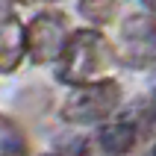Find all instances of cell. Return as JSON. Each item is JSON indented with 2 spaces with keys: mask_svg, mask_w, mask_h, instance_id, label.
<instances>
[{
  "mask_svg": "<svg viewBox=\"0 0 156 156\" xmlns=\"http://www.w3.org/2000/svg\"><path fill=\"white\" fill-rule=\"evenodd\" d=\"M115 59V47L94 30H77L68 35V44L59 56V80L71 86L91 83L97 74H103Z\"/></svg>",
  "mask_w": 156,
  "mask_h": 156,
  "instance_id": "cell-1",
  "label": "cell"
},
{
  "mask_svg": "<svg viewBox=\"0 0 156 156\" xmlns=\"http://www.w3.org/2000/svg\"><path fill=\"white\" fill-rule=\"evenodd\" d=\"M121 103V86L115 80H100V83H83L77 91L65 100L62 118L71 124H91L103 121L106 115L115 112V106Z\"/></svg>",
  "mask_w": 156,
  "mask_h": 156,
  "instance_id": "cell-2",
  "label": "cell"
},
{
  "mask_svg": "<svg viewBox=\"0 0 156 156\" xmlns=\"http://www.w3.org/2000/svg\"><path fill=\"white\" fill-rule=\"evenodd\" d=\"M115 59L130 68H147L156 62V24L147 15H133L121 27Z\"/></svg>",
  "mask_w": 156,
  "mask_h": 156,
  "instance_id": "cell-3",
  "label": "cell"
},
{
  "mask_svg": "<svg viewBox=\"0 0 156 156\" xmlns=\"http://www.w3.org/2000/svg\"><path fill=\"white\" fill-rule=\"evenodd\" d=\"M68 44V18L62 12H41L27 27V53L33 62L59 59Z\"/></svg>",
  "mask_w": 156,
  "mask_h": 156,
  "instance_id": "cell-4",
  "label": "cell"
},
{
  "mask_svg": "<svg viewBox=\"0 0 156 156\" xmlns=\"http://www.w3.org/2000/svg\"><path fill=\"white\" fill-rule=\"evenodd\" d=\"M27 50V27L9 15L0 21V71H15Z\"/></svg>",
  "mask_w": 156,
  "mask_h": 156,
  "instance_id": "cell-5",
  "label": "cell"
},
{
  "mask_svg": "<svg viewBox=\"0 0 156 156\" xmlns=\"http://www.w3.org/2000/svg\"><path fill=\"white\" fill-rule=\"evenodd\" d=\"M136 139H139V133H136V127L130 121H115V124L100 130V144L109 153H127V150H133Z\"/></svg>",
  "mask_w": 156,
  "mask_h": 156,
  "instance_id": "cell-6",
  "label": "cell"
},
{
  "mask_svg": "<svg viewBox=\"0 0 156 156\" xmlns=\"http://www.w3.org/2000/svg\"><path fill=\"white\" fill-rule=\"evenodd\" d=\"M27 136L15 121L0 115V156H27Z\"/></svg>",
  "mask_w": 156,
  "mask_h": 156,
  "instance_id": "cell-7",
  "label": "cell"
},
{
  "mask_svg": "<svg viewBox=\"0 0 156 156\" xmlns=\"http://www.w3.org/2000/svg\"><path fill=\"white\" fill-rule=\"evenodd\" d=\"M80 15L91 24H109L115 18V0H80Z\"/></svg>",
  "mask_w": 156,
  "mask_h": 156,
  "instance_id": "cell-8",
  "label": "cell"
},
{
  "mask_svg": "<svg viewBox=\"0 0 156 156\" xmlns=\"http://www.w3.org/2000/svg\"><path fill=\"white\" fill-rule=\"evenodd\" d=\"M12 15V0H0V21Z\"/></svg>",
  "mask_w": 156,
  "mask_h": 156,
  "instance_id": "cell-9",
  "label": "cell"
},
{
  "mask_svg": "<svg viewBox=\"0 0 156 156\" xmlns=\"http://www.w3.org/2000/svg\"><path fill=\"white\" fill-rule=\"evenodd\" d=\"M141 3H144V6H147L150 12H153V15H156V0H141Z\"/></svg>",
  "mask_w": 156,
  "mask_h": 156,
  "instance_id": "cell-10",
  "label": "cell"
},
{
  "mask_svg": "<svg viewBox=\"0 0 156 156\" xmlns=\"http://www.w3.org/2000/svg\"><path fill=\"white\" fill-rule=\"evenodd\" d=\"M24 3H50V0H24Z\"/></svg>",
  "mask_w": 156,
  "mask_h": 156,
  "instance_id": "cell-11",
  "label": "cell"
}]
</instances>
